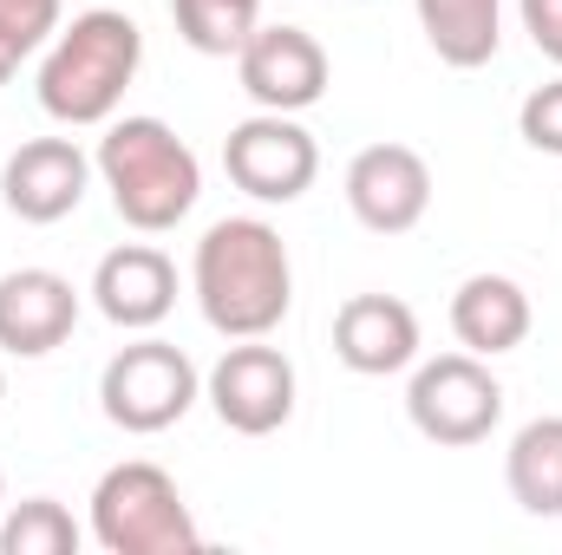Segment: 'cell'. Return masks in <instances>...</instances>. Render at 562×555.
I'll return each instance as SVG.
<instances>
[{
	"instance_id": "cell-1",
	"label": "cell",
	"mask_w": 562,
	"mask_h": 555,
	"mask_svg": "<svg viewBox=\"0 0 562 555\" xmlns=\"http://www.w3.org/2000/svg\"><path fill=\"white\" fill-rule=\"evenodd\" d=\"M190 287H196L203 320L223 340H269L294 307V269H288L281 229L262 216L210 223L190 256Z\"/></svg>"
},
{
	"instance_id": "cell-2",
	"label": "cell",
	"mask_w": 562,
	"mask_h": 555,
	"mask_svg": "<svg viewBox=\"0 0 562 555\" xmlns=\"http://www.w3.org/2000/svg\"><path fill=\"white\" fill-rule=\"evenodd\" d=\"M144 66V33L132 13L119 7H92V13H72V26H59L46 39V59H40V112L53 125H112L132 79Z\"/></svg>"
},
{
	"instance_id": "cell-3",
	"label": "cell",
	"mask_w": 562,
	"mask_h": 555,
	"mask_svg": "<svg viewBox=\"0 0 562 555\" xmlns=\"http://www.w3.org/2000/svg\"><path fill=\"white\" fill-rule=\"evenodd\" d=\"M99 183L112 190V209L138 229V236H164L177 229L196 196H203V163L196 150L177 138L164 118H112L105 138L92 150Z\"/></svg>"
},
{
	"instance_id": "cell-4",
	"label": "cell",
	"mask_w": 562,
	"mask_h": 555,
	"mask_svg": "<svg viewBox=\"0 0 562 555\" xmlns=\"http://www.w3.org/2000/svg\"><path fill=\"white\" fill-rule=\"evenodd\" d=\"M92 543L105 555H190L203 550V530L164 464L125 457L92 490Z\"/></svg>"
},
{
	"instance_id": "cell-5",
	"label": "cell",
	"mask_w": 562,
	"mask_h": 555,
	"mask_svg": "<svg viewBox=\"0 0 562 555\" xmlns=\"http://www.w3.org/2000/svg\"><path fill=\"white\" fill-rule=\"evenodd\" d=\"M196 399H203L196 360H190L183 347L157 340V333L119 347V353L105 360V373H99V406H105V418H112L119 431H132V438L170 431Z\"/></svg>"
},
{
	"instance_id": "cell-6",
	"label": "cell",
	"mask_w": 562,
	"mask_h": 555,
	"mask_svg": "<svg viewBox=\"0 0 562 555\" xmlns=\"http://www.w3.org/2000/svg\"><path fill=\"white\" fill-rule=\"evenodd\" d=\"M406 418L413 431L445 444V451H464V444H484L504 418V386L497 373L477 360V353H438L413 366V386H406Z\"/></svg>"
},
{
	"instance_id": "cell-7",
	"label": "cell",
	"mask_w": 562,
	"mask_h": 555,
	"mask_svg": "<svg viewBox=\"0 0 562 555\" xmlns=\"http://www.w3.org/2000/svg\"><path fill=\"white\" fill-rule=\"evenodd\" d=\"M223 170L256 203H301L314 190V177H321V144L307 138V125L288 118V112H256V118L229 125Z\"/></svg>"
},
{
	"instance_id": "cell-8",
	"label": "cell",
	"mask_w": 562,
	"mask_h": 555,
	"mask_svg": "<svg viewBox=\"0 0 562 555\" xmlns=\"http://www.w3.org/2000/svg\"><path fill=\"white\" fill-rule=\"evenodd\" d=\"M203 399L236 438H269L294 418V360L269 340H236L203 373Z\"/></svg>"
},
{
	"instance_id": "cell-9",
	"label": "cell",
	"mask_w": 562,
	"mask_h": 555,
	"mask_svg": "<svg viewBox=\"0 0 562 555\" xmlns=\"http://www.w3.org/2000/svg\"><path fill=\"white\" fill-rule=\"evenodd\" d=\"M236 79H243V92L262 112L301 118L307 105L327 99V53H321V39L307 26H288V20L281 26H256L243 39V53H236Z\"/></svg>"
},
{
	"instance_id": "cell-10",
	"label": "cell",
	"mask_w": 562,
	"mask_h": 555,
	"mask_svg": "<svg viewBox=\"0 0 562 555\" xmlns=\"http://www.w3.org/2000/svg\"><path fill=\"white\" fill-rule=\"evenodd\" d=\"M347 209L373 236H406L431 209V163L413 144H367L347 163Z\"/></svg>"
},
{
	"instance_id": "cell-11",
	"label": "cell",
	"mask_w": 562,
	"mask_h": 555,
	"mask_svg": "<svg viewBox=\"0 0 562 555\" xmlns=\"http://www.w3.org/2000/svg\"><path fill=\"white\" fill-rule=\"evenodd\" d=\"M92 190V157L72 138H26L7 163H0V203L46 229V223H66Z\"/></svg>"
},
{
	"instance_id": "cell-12",
	"label": "cell",
	"mask_w": 562,
	"mask_h": 555,
	"mask_svg": "<svg viewBox=\"0 0 562 555\" xmlns=\"http://www.w3.org/2000/svg\"><path fill=\"white\" fill-rule=\"evenodd\" d=\"M334 360L360 380L406 373L419 360V314L400 294H353L334 314Z\"/></svg>"
},
{
	"instance_id": "cell-13",
	"label": "cell",
	"mask_w": 562,
	"mask_h": 555,
	"mask_svg": "<svg viewBox=\"0 0 562 555\" xmlns=\"http://www.w3.org/2000/svg\"><path fill=\"white\" fill-rule=\"evenodd\" d=\"M79 327V287L53 269H13L0 275V353L46 360Z\"/></svg>"
},
{
	"instance_id": "cell-14",
	"label": "cell",
	"mask_w": 562,
	"mask_h": 555,
	"mask_svg": "<svg viewBox=\"0 0 562 555\" xmlns=\"http://www.w3.org/2000/svg\"><path fill=\"white\" fill-rule=\"evenodd\" d=\"M92 307H99L112 327H125V333H150V327L170 320V307H177V269H170V256L150 249V242L112 249V256L92 269Z\"/></svg>"
},
{
	"instance_id": "cell-15",
	"label": "cell",
	"mask_w": 562,
	"mask_h": 555,
	"mask_svg": "<svg viewBox=\"0 0 562 555\" xmlns=\"http://www.w3.org/2000/svg\"><path fill=\"white\" fill-rule=\"evenodd\" d=\"M530 320H537L530 294H524V281H510V275H464L458 294H451V333L477 360L517 353L530 340Z\"/></svg>"
},
{
	"instance_id": "cell-16",
	"label": "cell",
	"mask_w": 562,
	"mask_h": 555,
	"mask_svg": "<svg viewBox=\"0 0 562 555\" xmlns=\"http://www.w3.org/2000/svg\"><path fill=\"white\" fill-rule=\"evenodd\" d=\"M425 46L451 72H477L504 46V0H413Z\"/></svg>"
},
{
	"instance_id": "cell-17",
	"label": "cell",
	"mask_w": 562,
	"mask_h": 555,
	"mask_svg": "<svg viewBox=\"0 0 562 555\" xmlns=\"http://www.w3.org/2000/svg\"><path fill=\"white\" fill-rule=\"evenodd\" d=\"M504 484L524 517H562V412L530 418L504 451Z\"/></svg>"
},
{
	"instance_id": "cell-18",
	"label": "cell",
	"mask_w": 562,
	"mask_h": 555,
	"mask_svg": "<svg viewBox=\"0 0 562 555\" xmlns=\"http://www.w3.org/2000/svg\"><path fill=\"white\" fill-rule=\"evenodd\" d=\"M170 20H177L183 46H196L210 59H229L262 26V0H170Z\"/></svg>"
},
{
	"instance_id": "cell-19",
	"label": "cell",
	"mask_w": 562,
	"mask_h": 555,
	"mask_svg": "<svg viewBox=\"0 0 562 555\" xmlns=\"http://www.w3.org/2000/svg\"><path fill=\"white\" fill-rule=\"evenodd\" d=\"M72 550H79V523L53 497H26L0 517V555H72Z\"/></svg>"
},
{
	"instance_id": "cell-20",
	"label": "cell",
	"mask_w": 562,
	"mask_h": 555,
	"mask_svg": "<svg viewBox=\"0 0 562 555\" xmlns=\"http://www.w3.org/2000/svg\"><path fill=\"white\" fill-rule=\"evenodd\" d=\"M517 132H524V144H530V150H550V157H562V72L550 79V86H537V92L524 99Z\"/></svg>"
},
{
	"instance_id": "cell-21",
	"label": "cell",
	"mask_w": 562,
	"mask_h": 555,
	"mask_svg": "<svg viewBox=\"0 0 562 555\" xmlns=\"http://www.w3.org/2000/svg\"><path fill=\"white\" fill-rule=\"evenodd\" d=\"M59 7H66V0H0V33H7L20 53H33V46H46V39L59 33Z\"/></svg>"
},
{
	"instance_id": "cell-22",
	"label": "cell",
	"mask_w": 562,
	"mask_h": 555,
	"mask_svg": "<svg viewBox=\"0 0 562 555\" xmlns=\"http://www.w3.org/2000/svg\"><path fill=\"white\" fill-rule=\"evenodd\" d=\"M517 13H524L530 46H537V53L562 72V0H517Z\"/></svg>"
},
{
	"instance_id": "cell-23",
	"label": "cell",
	"mask_w": 562,
	"mask_h": 555,
	"mask_svg": "<svg viewBox=\"0 0 562 555\" xmlns=\"http://www.w3.org/2000/svg\"><path fill=\"white\" fill-rule=\"evenodd\" d=\"M20 59H26V53H20V46H13V39H7V33H0V86H7V79H13V72H20Z\"/></svg>"
},
{
	"instance_id": "cell-24",
	"label": "cell",
	"mask_w": 562,
	"mask_h": 555,
	"mask_svg": "<svg viewBox=\"0 0 562 555\" xmlns=\"http://www.w3.org/2000/svg\"><path fill=\"white\" fill-rule=\"evenodd\" d=\"M0 503H7V477H0Z\"/></svg>"
},
{
	"instance_id": "cell-25",
	"label": "cell",
	"mask_w": 562,
	"mask_h": 555,
	"mask_svg": "<svg viewBox=\"0 0 562 555\" xmlns=\"http://www.w3.org/2000/svg\"><path fill=\"white\" fill-rule=\"evenodd\" d=\"M0 399H7V373H0Z\"/></svg>"
}]
</instances>
